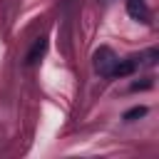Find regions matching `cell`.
<instances>
[{"instance_id": "6da1fadb", "label": "cell", "mask_w": 159, "mask_h": 159, "mask_svg": "<svg viewBox=\"0 0 159 159\" xmlns=\"http://www.w3.org/2000/svg\"><path fill=\"white\" fill-rule=\"evenodd\" d=\"M117 62H119V57H117L109 47H99V50H94V55H92V65H94V72H97L99 77H112Z\"/></svg>"}, {"instance_id": "7a4b0ae2", "label": "cell", "mask_w": 159, "mask_h": 159, "mask_svg": "<svg viewBox=\"0 0 159 159\" xmlns=\"http://www.w3.org/2000/svg\"><path fill=\"white\" fill-rule=\"evenodd\" d=\"M124 7H127V12H129V17L137 20V22H142V25H147L149 17H152L149 5H147L144 0H124Z\"/></svg>"}, {"instance_id": "3957f363", "label": "cell", "mask_w": 159, "mask_h": 159, "mask_svg": "<svg viewBox=\"0 0 159 159\" xmlns=\"http://www.w3.org/2000/svg\"><path fill=\"white\" fill-rule=\"evenodd\" d=\"M45 50H47V37H37V40L32 42V47L27 50V55H25V65H27V67L37 65V62L42 60Z\"/></svg>"}, {"instance_id": "277c9868", "label": "cell", "mask_w": 159, "mask_h": 159, "mask_svg": "<svg viewBox=\"0 0 159 159\" xmlns=\"http://www.w3.org/2000/svg\"><path fill=\"white\" fill-rule=\"evenodd\" d=\"M137 67H139V65H137V57L119 60V62H117V67H114V72H112V77H127V75H132Z\"/></svg>"}, {"instance_id": "5b68a950", "label": "cell", "mask_w": 159, "mask_h": 159, "mask_svg": "<svg viewBox=\"0 0 159 159\" xmlns=\"http://www.w3.org/2000/svg\"><path fill=\"white\" fill-rule=\"evenodd\" d=\"M134 57H137V65H139V67H142V65H144V67H152V65H157L159 52L152 47V50H147V52H142V55H134Z\"/></svg>"}, {"instance_id": "8992f818", "label": "cell", "mask_w": 159, "mask_h": 159, "mask_svg": "<svg viewBox=\"0 0 159 159\" xmlns=\"http://www.w3.org/2000/svg\"><path fill=\"white\" fill-rule=\"evenodd\" d=\"M144 114H147V107H134V109L124 112V119H127V122H134V119H139V117H144Z\"/></svg>"}, {"instance_id": "52a82bcc", "label": "cell", "mask_w": 159, "mask_h": 159, "mask_svg": "<svg viewBox=\"0 0 159 159\" xmlns=\"http://www.w3.org/2000/svg\"><path fill=\"white\" fill-rule=\"evenodd\" d=\"M147 87H152V80H147V82H134V84H132V89H147Z\"/></svg>"}]
</instances>
